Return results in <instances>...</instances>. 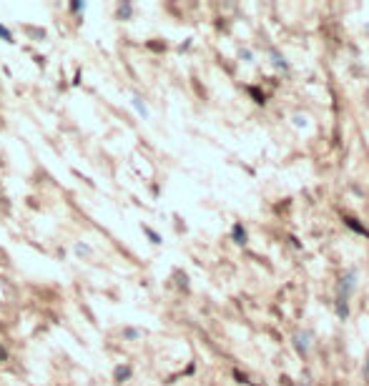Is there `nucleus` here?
Returning a JSON list of instances; mask_svg holds the SVG:
<instances>
[{
    "label": "nucleus",
    "instance_id": "obj_1",
    "mask_svg": "<svg viewBox=\"0 0 369 386\" xmlns=\"http://www.w3.org/2000/svg\"><path fill=\"white\" fill-rule=\"evenodd\" d=\"M354 286H357V268H347L341 273V278H339V296L349 298L352 291H354Z\"/></svg>",
    "mask_w": 369,
    "mask_h": 386
},
{
    "label": "nucleus",
    "instance_id": "obj_2",
    "mask_svg": "<svg viewBox=\"0 0 369 386\" xmlns=\"http://www.w3.org/2000/svg\"><path fill=\"white\" fill-rule=\"evenodd\" d=\"M311 331H299V333H294V339H291V344H294V349L302 354V356H307L309 349H311Z\"/></svg>",
    "mask_w": 369,
    "mask_h": 386
},
{
    "label": "nucleus",
    "instance_id": "obj_3",
    "mask_svg": "<svg viewBox=\"0 0 369 386\" xmlns=\"http://www.w3.org/2000/svg\"><path fill=\"white\" fill-rule=\"evenodd\" d=\"M231 238H234V243H239V246H246V243H249V234H246V228L241 223H234V226H231Z\"/></svg>",
    "mask_w": 369,
    "mask_h": 386
},
{
    "label": "nucleus",
    "instance_id": "obj_4",
    "mask_svg": "<svg viewBox=\"0 0 369 386\" xmlns=\"http://www.w3.org/2000/svg\"><path fill=\"white\" fill-rule=\"evenodd\" d=\"M334 306H337V316L341 321H347V316H349V298L339 296L337 301H334Z\"/></svg>",
    "mask_w": 369,
    "mask_h": 386
},
{
    "label": "nucleus",
    "instance_id": "obj_5",
    "mask_svg": "<svg viewBox=\"0 0 369 386\" xmlns=\"http://www.w3.org/2000/svg\"><path fill=\"white\" fill-rule=\"evenodd\" d=\"M272 63L277 65L281 73H289V63H286V58H284V56H281L279 50H272Z\"/></svg>",
    "mask_w": 369,
    "mask_h": 386
},
{
    "label": "nucleus",
    "instance_id": "obj_6",
    "mask_svg": "<svg viewBox=\"0 0 369 386\" xmlns=\"http://www.w3.org/2000/svg\"><path fill=\"white\" fill-rule=\"evenodd\" d=\"M113 379H116V381H126V379H131V366H116Z\"/></svg>",
    "mask_w": 369,
    "mask_h": 386
},
{
    "label": "nucleus",
    "instance_id": "obj_7",
    "mask_svg": "<svg viewBox=\"0 0 369 386\" xmlns=\"http://www.w3.org/2000/svg\"><path fill=\"white\" fill-rule=\"evenodd\" d=\"M133 108H136L143 118L149 116V108H146V103H143V98H141V95H133Z\"/></svg>",
    "mask_w": 369,
    "mask_h": 386
},
{
    "label": "nucleus",
    "instance_id": "obj_8",
    "mask_svg": "<svg viewBox=\"0 0 369 386\" xmlns=\"http://www.w3.org/2000/svg\"><path fill=\"white\" fill-rule=\"evenodd\" d=\"M143 336V331L141 328H123V339H128V341H136V339H141Z\"/></svg>",
    "mask_w": 369,
    "mask_h": 386
},
{
    "label": "nucleus",
    "instance_id": "obj_9",
    "mask_svg": "<svg viewBox=\"0 0 369 386\" xmlns=\"http://www.w3.org/2000/svg\"><path fill=\"white\" fill-rule=\"evenodd\" d=\"M344 221H347V226H349V228H354L357 234H362V236H369V231L364 228V226H359V223H357V218H344Z\"/></svg>",
    "mask_w": 369,
    "mask_h": 386
},
{
    "label": "nucleus",
    "instance_id": "obj_10",
    "mask_svg": "<svg viewBox=\"0 0 369 386\" xmlns=\"http://www.w3.org/2000/svg\"><path fill=\"white\" fill-rule=\"evenodd\" d=\"M131 13H133L131 3H121V5H118V18H131Z\"/></svg>",
    "mask_w": 369,
    "mask_h": 386
},
{
    "label": "nucleus",
    "instance_id": "obj_11",
    "mask_svg": "<svg viewBox=\"0 0 369 386\" xmlns=\"http://www.w3.org/2000/svg\"><path fill=\"white\" fill-rule=\"evenodd\" d=\"M291 120H294V125H297V128H309V120H307V116H302V113H297V116H291Z\"/></svg>",
    "mask_w": 369,
    "mask_h": 386
},
{
    "label": "nucleus",
    "instance_id": "obj_12",
    "mask_svg": "<svg viewBox=\"0 0 369 386\" xmlns=\"http://www.w3.org/2000/svg\"><path fill=\"white\" fill-rule=\"evenodd\" d=\"M0 38L5 40V43H15V38H13V33L5 28V25H0Z\"/></svg>",
    "mask_w": 369,
    "mask_h": 386
},
{
    "label": "nucleus",
    "instance_id": "obj_13",
    "mask_svg": "<svg viewBox=\"0 0 369 386\" xmlns=\"http://www.w3.org/2000/svg\"><path fill=\"white\" fill-rule=\"evenodd\" d=\"M143 234H146V236L151 238V243H161V236L156 234L154 228H149V226H143Z\"/></svg>",
    "mask_w": 369,
    "mask_h": 386
},
{
    "label": "nucleus",
    "instance_id": "obj_14",
    "mask_svg": "<svg viewBox=\"0 0 369 386\" xmlns=\"http://www.w3.org/2000/svg\"><path fill=\"white\" fill-rule=\"evenodd\" d=\"M239 58L244 60V63H251V60H254V53H251L249 48H241V50H239Z\"/></svg>",
    "mask_w": 369,
    "mask_h": 386
},
{
    "label": "nucleus",
    "instance_id": "obj_15",
    "mask_svg": "<svg viewBox=\"0 0 369 386\" xmlns=\"http://www.w3.org/2000/svg\"><path fill=\"white\" fill-rule=\"evenodd\" d=\"M70 10H73V13H81V10H86V3H70Z\"/></svg>",
    "mask_w": 369,
    "mask_h": 386
},
{
    "label": "nucleus",
    "instance_id": "obj_16",
    "mask_svg": "<svg viewBox=\"0 0 369 386\" xmlns=\"http://www.w3.org/2000/svg\"><path fill=\"white\" fill-rule=\"evenodd\" d=\"M364 379L369 381V354H367V361H364Z\"/></svg>",
    "mask_w": 369,
    "mask_h": 386
},
{
    "label": "nucleus",
    "instance_id": "obj_17",
    "mask_svg": "<svg viewBox=\"0 0 369 386\" xmlns=\"http://www.w3.org/2000/svg\"><path fill=\"white\" fill-rule=\"evenodd\" d=\"M5 358H8V351H5V349L0 346V361H5Z\"/></svg>",
    "mask_w": 369,
    "mask_h": 386
}]
</instances>
